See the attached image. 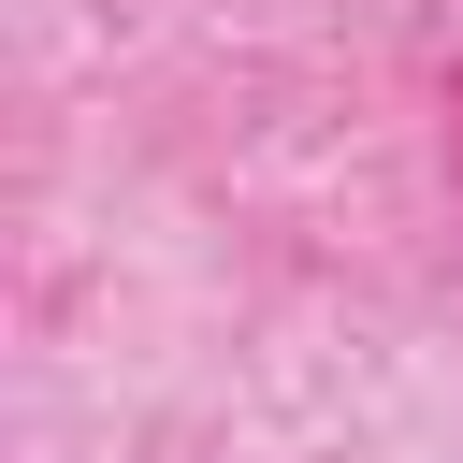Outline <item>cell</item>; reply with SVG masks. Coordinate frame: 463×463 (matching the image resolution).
I'll use <instances>...</instances> for the list:
<instances>
[{"label": "cell", "mask_w": 463, "mask_h": 463, "mask_svg": "<svg viewBox=\"0 0 463 463\" xmlns=\"http://www.w3.org/2000/svg\"><path fill=\"white\" fill-rule=\"evenodd\" d=\"M449 116H463V58H449Z\"/></svg>", "instance_id": "1"}]
</instances>
